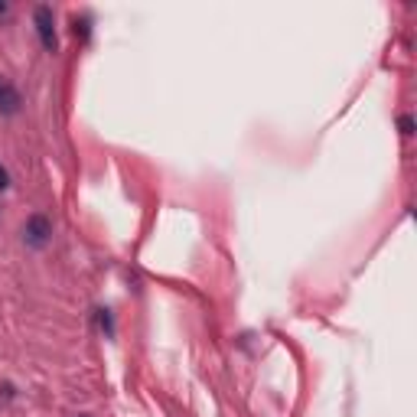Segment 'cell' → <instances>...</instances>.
I'll use <instances>...</instances> for the list:
<instances>
[{"label":"cell","instance_id":"3","mask_svg":"<svg viewBox=\"0 0 417 417\" xmlns=\"http://www.w3.org/2000/svg\"><path fill=\"white\" fill-rule=\"evenodd\" d=\"M20 104H23L20 92L10 85L7 78H0V114H17Z\"/></svg>","mask_w":417,"mask_h":417},{"label":"cell","instance_id":"5","mask_svg":"<svg viewBox=\"0 0 417 417\" xmlns=\"http://www.w3.org/2000/svg\"><path fill=\"white\" fill-rule=\"evenodd\" d=\"M10 186V176H7V170L0 167V189H7Z\"/></svg>","mask_w":417,"mask_h":417},{"label":"cell","instance_id":"4","mask_svg":"<svg viewBox=\"0 0 417 417\" xmlns=\"http://www.w3.org/2000/svg\"><path fill=\"white\" fill-rule=\"evenodd\" d=\"M398 128H401V134H404V137H411V134H414V118H411V114H401Z\"/></svg>","mask_w":417,"mask_h":417},{"label":"cell","instance_id":"1","mask_svg":"<svg viewBox=\"0 0 417 417\" xmlns=\"http://www.w3.org/2000/svg\"><path fill=\"white\" fill-rule=\"evenodd\" d=\"M23 245L26 248H46L52 238V222L46 219V215H30V219L23 222Z\"/></svg>","mask_w":417,"mask_h":417},{"label":"cell","instance_id":"6","mask_svg":"<svg viewBox=\"0 0 417 417\" xmlns=\"http://www.w3.org/2000/svg\"><path fill=\"white\" fill-rule=\"evenodd\" d=\"M7 10H10V4H0V13H7Z\"/></svg>","mask_w":417,"mask_h":417},{"label":"cell","instance_id":"2","mask_svg":"<svg viewBox=\"0 0 417 417\" xmlns=\"http://www.w3.org/2000/svg\"><path fill=\"white\" fill-rule=\"evenodd\" d=\"M36 33H40V43H43L46 52H56L59 49V40H56V17H52V10L46 4L36 7Z\"/></svg>","mask_w":417,"mask_h":417}]
</instances>
